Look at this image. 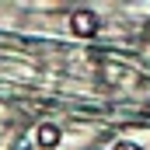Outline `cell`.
Returning <instances> with one entry per match:
<instances>
[{
	"mask_svg": "<svg viewBox=\"0 0 150 150\" xmlns=\"http://www.w3.org/2000/svg\"><path fill=\"white\" fill-rule=\"evenodd\" d=\"M119 150H136V147H129V143H122V147H119Z\"/></svg>",
	"mask_w": 150,
	"mask_h": 150,
	"instance_id": "cell-1",
	"label": "cell"
}]
</instances>
